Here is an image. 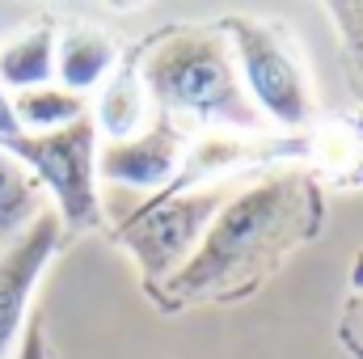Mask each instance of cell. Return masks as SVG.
Segmentation results:
<instances>
[{
    "label": "cell",
    "mask_w": 363,
    "mask_h": 359,
    "mask_svg": "<svg viewBox=\"0 0 363 359\" xmlns=\"http://www.w3.org/2000/svg\"><path fill=\"white\" fill-rule=\"evenodd\" d=\"M152 118H157V110H152V97L144 89V81H140V68H114L110 81L97 93V106H93L97 136H106V144L131 140Z\"/></svg>",
    "instance_id": "9"
},
{
    "label": "cell",
    "mask_w": 363,
    "mask_h": 359,
    "mask_svg": "<svg viewBox=\"0 0 363 359\" xmlns=\"http://www.w3.org/2000/svg\"><path fill=\"white\" fill-rule=\"evenodd\" d=\"M0 148L13 161H21L38 178V186L51 190L64 228L85 233L101 220V203H97V123H93V114L60 127V131L4 136Z\"/></svg>",
    "instance_id": "3"
},
{
    "label": "cell",
    "mask_w": 363,
    "mask_h": 359,
    "mask_svg": "<svg viewBox=\"0 0 363 359\" xmlns=\"http://www.w3.org/2000/svg\"><path fill=\"white\" fill-rule=\"evenodd\" d=\"M317 224V190L300 170H274L241 182L216 211L190 263L165 283V296L194 300L211 292H237L254 283Z\"/></svg>",
    "instance_id": "1"
},
{
    "label": "cell",
    "mask_w": 363,
    "mask_h": 359,
    "mask_svg": "<svg viewBox=\"0 0 363 359\" xmlns=\"http://www.w3.org/2000/svg\"><path fill=\"white\" fill-rule=\"evenodd\" d=\"M17 359H51V347H47V330H43V317H30L21 343H17Z\"/></svg>",
    "instance_id": "13"
},
{
    "label": "cell",
    "mask_w": 363,
    "mask_h": 359,
    "mask_svg": "<svg viewBox=\"0 0 363 359\" xmlns=\"http://www.w3.org/2000/svg\"><path fill=\"white\" fill-rule=\"evenodd\" d=\"M64 237V220L55 207H43L13 241L0 245V359L13 355V343L26 334L30 296L43 279L47 263L55 258Z\"/></svg>",
    "instance_id": "6"
},
{
    "label": "cell",
    "mask_w": 363,
    "mask_h": 359,
    "mask_svg": "<svg viewBox=\"0 0 363 359\" xmlns=\"http://www.w3.org/2000/svg\"><path fill=\"white\" fill-rule=\"evenodd\" d=\"M17 131H21V127H17V114H13V97L0 89V140H4V136H17Z\"/></svg>",
    "instance_id": "14"
},
{
    "label": "cell",
    "mask_w": 363,
    "mask_h": 359,
    "mask_svg": "<svg viewBox=\"0 0 363 359\" xmlns=\"http://www.w3.org/2000/svg\"><path fill=\"white\" fill-rule=\"evenodd\" d=\"M114 68H118V47L106 30L72 26V30L60 34V43H55V85L85 97V89L106 85Z\"/></svg>",
    "instance_id": "8"
},
{
    "label": "cell",
    "mask_w": 363,
    "mask_h": 359,
    "mask_svg": "<svg viewBox=\"0 0 363 359\" xmlns=\"http://www.w3.org/2000/svg\"><path fill=\"white\" fill-rule=\"evenodd\" d=\"M55 26L38 21L34 30L0 43V89L4 93H26L55 85Z\"/></svg>",
    "instance_id": "10"
},
{
    "label": "cell",
    "mask_w": 363,
    "mask_h": 359,
    "mask_svg": "<svg viewBox=\"0 0 363 359\" xmlns=\"http://www.w3.org/2000/svg\"><path fill=\"white\" fill-rule=\"evenodd\" d=\"M38 211H43L38 178L0 148V241H13Z\"/></svg>",
    "instance_id": "12"
},
{
    "label": "cell",
    "mask_w": 363,
    "mask_h": 359,
    "mask_svg": "<svg viewBox=\"0 0 363 359\" xmlns=\"http://www.w3.org/2000/svg\"><path fill=\"white\" fill-rule=\"evenodd\" d=\"M140 81L152 97V110L165 118H190L207 131L262 136L267 118L241 89L228 38L220 30H174L140 64Z\"/></svg>",
    "instance_id": "2"
},
{
    "label": "cell",
    "mask_w": 363,
    "mask_h": 359,
    "mask_svg": "<svg viewBox=\"0 0 363 359\" xmlns=\"http://www.w3.org/2000/svg\"><path fill=\"white\" fill-rule=\"evenodd\" d=\"M233 190H237L233 182H216V186H199V190L169 194V199H148L144 207H135L123 220L118 237L135 254V263L152 287H165L190 263V254L199 250L203 233L211 228L216 211L228 203Z\"/></svg>",
    "instance_id": "4"
},
{
    "label": "cell",
    "mask_w": 363,
    "mask_h": 359,
    "mask_svg": "<svg viewBox=\"0 0 363 359\" xmlns=\"http://www.w3.org/2000/svg\"><path fill=\"white\" fill-rule=\"evenodd\" d=\"M220 34L228 38L241 89L254 101L262 118H271L279 131H300L313 123V89L304 81V68L283 47L271 26L254 17H228L220 21Z\"/></svg>",
    "instance_id": "5"
},
{
    "label": "cell",
    "mask_w": 363,
    "mask_h": 359,
    "mask_svg": "<svg viewBox=\"0 0 363 359\" xmlns=\"http://www.w3.org/2000/svg\"><path fill=\"white\" fill-rule=\"evenodd\" d=\"M186 148H190V140H186L182 123L157 114L140 136L97 148V178L114 182V186H131V190H165L178 178Z\"/></svg>",
    "instance_id": "7"
},
{
    "label": "cell",
    "mask_w": 363,
    "mask_h": 359,
    "mask_svg": "<svg viewBox=\"0 0 363 359\" xmlns=\"http://www.w3.org/2000/svg\"><path fill=\"white\" fill-rule=\"evenodd\" d=\"M13 97V114L21 131H60L77 118L89 114L81 93H68L64 85H43V89H26V93H9Z\"/></svg>",
    "instance_id": "11"
}]
</instances>
